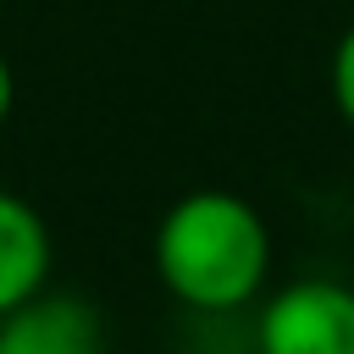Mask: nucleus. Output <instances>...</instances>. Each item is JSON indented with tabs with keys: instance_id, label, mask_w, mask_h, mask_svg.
Wrapping results in <instances>:
<instances>
[{
	"instance_id": "f257e3e1",
	"label": "nucleus",
	"mask_w": 354,
	"mask_h": 354,
	"mask_svg": "<svg viewBox=\"0 0 354 354\" xmlns=\"http://www.w3.org/2000/svg\"><path fill=\"white\" fill-rule=\"evenodd\" d=\"M155 271L194 310H238L271 271L266 216L227 188H194L155 227Z\"/></svg>"
},
{
	"instance_id": "f03ea898",
	"label": "nucleus",
	"mask_w": 354,
	"mask_h": 354,
	"mask_svg": "<svg viewBox=\"0 0 354 354\" xmlns=\"http://www.w3.org/2000/svg\"><path fill=\"white\" fill-rule=\"evenodd\" d=\"M260 354H354V288L304 277L271 293L260 315Z\"/></svg>"
},
{
	"instance_id": "7ed1b4c3",
	"label": "nucleus",
	"mask_w": 354,
	"mask_h": 354,
	"mask_svg": "<svg viewBox=\"0 0 354 354\" xmlns=\"http://www.w3.org/2000/svg\"><path fill=\"white\" fill-rule=\"evenodd\" d=\"M0 354H105V321L77 293H33L0 315Z\"/></svg>"
},
{
	"instance_id": "20e7f679",
	"label": "nucleus",
	"mask_w": 354,
	"mask_h": 354,
	"mask_svg": "<svg viewBox=\"0 0 354 354\" xmlns=\"http://www.w3.org/2000/svg\"><path fill=\"white\" fill-rule=\"evenodd\" d=\"M44 277H50V227L22 194L0 188V315L33 299Z\"/></svg>"
},
{
	"instance_id": "39448f33",
	"label": "nucleus",
	"mask_w": 354,
	"mask_h": 354,
	"mask_svg": "<svg viewBox=\"0 0 354 354\" xmlns=\"http://www.w3.org/2000/svg\"><path fill=\"white\" fill-rule=\"evenodd\" d=\"M332 105H337V116L354 127V28L337 39V50H332Z\"/></svg>"
},
{
	"instance_id": "423d86ee",
	"label": "nucleus",
	"mask_w": 354,
	"mask_h": 354,
	"mask_svg": "<svg viewBox=\"0 0 354 354\" xmlns=\"http://www.w3.org/2000/svg\"><path fill=\"white\" fill-rule=\"evenodd\" d=\"M11 100H17V77H11V61L0 55V122L11 116Z\"/></svg>"
}]
</instances>
